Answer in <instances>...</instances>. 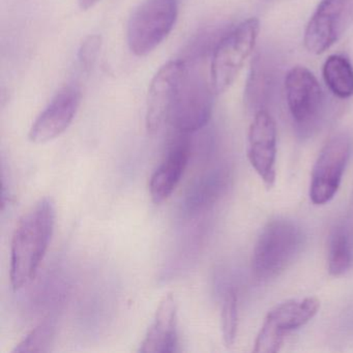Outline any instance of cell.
I'll return each mask as SVG.
<instances>
[{"instance_id": "20", "label": "cell", "mask_w": 353, "mask_h": 353, "mask_svg": "<svg viewBox=\"0 0 353 353\" xmlns=\"http://www.w3.org/2000/svg\"><path fill=\"white\" fill-rule=\"evenodd\" d=\"M99 1H100V0H78L80 8H81L83 11H88V10L92 9Z\"/></svg>"}, {"instance_id": "6", "label": "cell", "mask_w": 353, "mask_h": 353, "mask_svg": "<svg viewBox=\"0 0 353 353\" xmlns=\"http://www.w3.org/2000/svg\"><path fill=\"white\" fill-rule=\"evenodd\" d=\"M353 150L350 134H336L322 148L312 171L310 198L316 205L330 202L338 192Z\"/></svg>"}, {"instance_id": "14", "label": "cell", "mask_w": 353, "mask_h": 353, "mask_svg": "<svg viewBox=\"0 0 353 353\" xmlns=\"http://www.w3.org/2000/svg\"><path fill=\"white\" fill-rule=\"evenodd\" d=\"M177 305L174 296L167 294L159 305L154 322L140 345L142 353H167L176 351Z\"/></svg>"}, {"instance_id": "4", "label": "cell", "mask_w": 353, "mask_h": 353, "mask_svg": "<svg viewBox=\"0 0 353 353\" xmlns=\"http://www.w3.org/2000/svg\"><path fill=\"white\" fill-rule=\"evenodd\" d=\"M179 13L177 0H144L128 22L127 41L136 57L156 50L174 28Z\"/></svg>"}, {"instance_id": "17", "label": "cell", "mask_w": 353, "mask_h": 353, "mask_svg": "<svg viewBox=\"0 0 353 353\" xmlns=\"http://www.w3.org/2000/svg\"><path fill=\"white\" fill-rule=\"evenodd\" d=\"M54 319L46 318L16 346L14 353L47 352L54 336Z\"/></svg>"}, {"instance_id": "15", "label": "cell", "mask_w": 353, "mask_h": 353, "mask_svg": "<svg viewBox=\"0 0 353 353\" xmlns=\"http://www.w3.org/2000/svg\"><path fill=\"white\" fill-rule=\"evenodd\" d=\"M352 262V232L346 225H338L332 230L328 243V272L332 276H342L351 268Z\"/></svg>"}, {"instance_id": "5", "label": "cell", "mask_w": 353, "mask_h": 353, "mask_svg": "<svg viewBox=\"0 0 353 353\" xmlns=\"http://www.w3.org/2000/svg\"><path fill=\"white\" fill-rule=\"evenodd\" d=\"M259 21L250 18L221 39L210 61V81L214 94L226 92L253 52L259 34Z\"/></svg>"}, {"instance_id": "8", "label": "cell", "mask_w": 353, "mask_h": 353, "mask_svg": "<svg viewBox=\"0 0 353 353\" xmlns=\"http://www.w3.org/2000/svg\"><path fill=\"white\" fill-rule=\"evenodd\" d=\"M351 12L352 0H322L305 28V49L316 55L328 50L342 34Z\"/></svg>"}, {"instance_id": "13", "label": "cell", "mask_w": 353, "mask_h": 353, "mask_svg": "<svg viewBox=\"0 0 353 353\" xmlns=\"http://www.w3.org/2000/svg\"><path fill=\"white\" fill-rule=\"evenodd\" d=\"M166 160L159 166L150 177V193L152 201L161 204L170 197L185 172L190 158V134L179 133Z\"/></svg>"}, {"instance_id": "3", "label": "cell", "mask_w": 353, "mask_h": 353, "mask_svg": "<svg viewBox=\"0 0 353 353\" xmlns=\"http://www.w3.org/2000/svg\"><path fill=\"white\" fill-rule=\"evenodd\" d=\"M305 235L296 223L279 219L266 225L253 252L254 274L270 280L284 272L301 253Z\"/></svg>"}, {"instance_id": "9", "label": "cell", "mask_w": 353, "mask_h": 353, "mask_svg": "<svg viewBox=\"0 0 353 353\" xmlns=\"http://www.w3.org/2000/svg\"><path fill=\"white\" fill-rule=\"evenodd\" d=\"M80 103L81 90L77 84L61 88L32 123L30 141L42 144L59 137L75 119Z\"/></svg>"}, {"instance_id": "16", "label": "cell", "mask_w": 353, "mask_h": 353, "mask_svg": "<svg viewBox=\"0 0 353 353\" xmlns=\"http://www.w3.org/2000/svg\"><path fill=\"white\" fill-rule=\"evenodd\" d=\"M322 75L334 96L340 99L353 96V68L344 57L330 55L324 63Z\"/></svg>"}, {"instance_id": "12", "label": "cell", "mask_w": 353, "mask_h": 353, "mask_svg": "<svg viewBox=\"0 0 353 353\" xmlns=\"http://www.w3.org/2000/svg\"><path fill=\"white\" fill-rule=\"evenodd\" d=\"M287 104L293 119L307 123L315 119L322 106L321 86L317 78L305 67H294L285 78Z\"/></svg>"}, {"instance_id": "10", "label": "cell", "mask_w": 353, "mask_h": 353, "mask_svg": "<svg viewBox=\"0 0 353 353\" xmlns=\"http://www.w3.org/2000/svg\"><path fill=\"white\" fill-rule=\"evenodd\" d=\"M276 127L272 115L259 110L250 125L248 158L266 187L276 181Z\"/></svg>"}, {"instance_id": "11", "label": "cell", "mask_w": 353, "mask_h": 353, "mask_svg": "<svg viewBox=\"0 0 353 353\" xmlns=\"http://www.w3.org/2000/svg\"><path fill=\"white\" fill-rule=\"evenodd\" d=\"M185 63L172 61L165 63L152 78L148 90L145 123L150 133H156L169 121Z\"/></svg>"}, {"instance_id": "7", "label": "cell", "mask_w": 353, "mask_h": 353, "mask_svg": "<svg viewBox=\"0 0 353 353\" xmlns=\"http://www.w3.org/2000/svg\"><path fill=\"white\" fill-rule=\"evenodd\" d=\"M316 297L290 299L270 310L256 339V353H276L280 350L285 336L291 330L307 324L319 311Z\"/></svg>"}, {"instance_id": "2", "label": "cell", "mask_w": 353, "mask_h": 353, "mask_svg": "<svg viewBox=\"0 0 353 353\" xmlns=\"http://www.w3.org/2000/svg\"><path fill=\"white\" fill-rule=\"evenodd\" d=\"M183 61L185 67L169 121L179 133L193 134L210 121L216 94L210 76L208 78L200 68L199 59L189 57Z\"/></svg>"}, {"instance_id": "1", "label": "cell", "mask_w": 353, "mask_h": 353, "mask_svg": "<svg viewBox=\"0 0 353 353\" xmlns=\"http://www.w3.org/2000/svg\"><path fill=\"white\" fill-rule=\"evenodd\" d=\"M55 225V206L50 198L37 202L18 223L12 239L10 276L13 289L32 282L49 248Z\"/></svg>"}, {"instance_id": "19", "label": "cell", "mask_w": 353, "mask_h": 353, "mask_svg": "<svg viewBox=\"0 0 353 353\" xmlns=\"http://www.w3.org/2000/svg\"><path fill=\"white\" fill-rule=\"evenodd\" d=\"M102 40L99 36H90L86 38L78 50V65L84 73H90L96 65L100 54Z\"/></svg>"}, {"instance_id": "18", "label": "cell", "mask_w": 353, "mask_h": 353, "mask_svg": "<svg viewBox=\"0 0 353 353\" xmlns=\"http://www.w3.org/2000/svg\"><path fill=\"white\" fill-rule=\"evenodd\" d=\"M221 319H222V334L225 344L227 346H231L234 344L235 338H236L237 322H239L237 296L232 289H229L225 294Z\"/></svg>"}]
</instances>
